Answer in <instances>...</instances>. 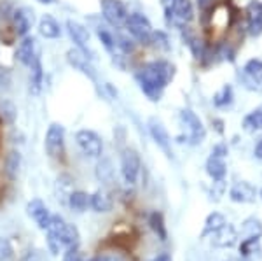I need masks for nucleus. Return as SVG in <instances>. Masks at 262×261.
Here are the masks:
<instances>
[{
  "label": "nucleus",
  "instance_id": "1",
  "mask_svg": "<svg viewBox=\"0 0 262 261\" xmlns=\"http://www.w3.org/2000/svg\"><path fill=\"white\" fill-rule=\"evenodd\" d=\"M173 77H175V67L164 60L152 62L140 69V72L137 74L140 90L149 96L152 102L161 100L163 90L171 83Z\"/></svg>",
  "mask_w": 262,
  "mask_h": 261
},
{
  "label": "nucleus",
  "instance_id": "2",
  "mask_svg": "<svg viewBox=\"0 0 262 261\" xmlns=\"http://www.w3.org/2000/svg\"><path fill=\"white\" fill-rule=\"evenodd\" d=\"M48 237H49V246L53 254H58L60 246L67 247H77L79 244V231L75 226L69 225L63 217L60 216H51L48 223Z\"/></svg>",
  "mask_w": 262,
  "mask_h": 261
},
{
  "label": "nucleus",
  "instance_id": "3",
  "mask_svg": "<svg viewBox=\"0 0 262 261\" xmlns=\"http://www.w3.org/2000/svg\"><path fill=\"white\" fill-rule=\"evenodd\" d=\"M164 12H166L168 25L184 28L194 18V9L191 0H161Z\"/></svg>",
  "mask_w": 262,
  "mask_h": 261
},
{
  "label": "nucleus",
  "instance_id": "4",
  "mask_svg": "<svg viewBox=\"0 0 262 261\" xmlns=\"http://www.w3.org/2000/svg\"><path fill=\"white\" fill-rule=\"evenodd\" d=\"M124 25H126V28H128V32L138 42H142V44H149V42H150V35H152V32H154V30H152L150 21L147 19L143 14H140V12L128 14Z\"/></svg>",
  "mask_w": 262,
  "mask_h": 261
},
{
  "label": "nucleus",
  "instance_id": "5",
  "mask_svg": "<svg viewBox=\"0 0 262 261\" xmlns=\"http://www.w3.org/2000/svg\"><path fill=\"white\" fill-rule=\"evenodd\" d=\"M180 121H182V125L187 128V132H189L187 138H189V142H191V144H201V142L205 140V137H206L205 126H203L201 119L194 114L191 109H182V111H180Z\"/></svg>",
  "mask_w": 262,
  "mask_h": 261
},
{
  "label": "nucleus",
  "instance_id": "6",
  "mask_svg": "<svg viewBox=\"0 0 262 261\" xmlns=\"http://www.w3.org/2000/svg\"><path fill=\"white\" fill-rule=\"evenodd\" d=\"M101 14L112 25V27H122L128 18V9L121 0H100Z\"/></svg>",
  "mask_w": 262,
  "mask_h": 261
},
{
  "label": "nucleus",
  "instance_id": "7",
  "mask_svg": "<svg viewBox=\"0 0 262 261\" xmlns=\"http://www.w3.org/2000/svg\"><path fill=\"white\" fill-rule=\"evenodd\" d=\"M121 172L128 184H135L140 174V156L135 149H124L121 156Z\"/></svg>",
  "mask_w": 262,
  "mask_h": 261
},
{
  "label": "nucleus",
  "instance_id": "8",
  "mask_svg": "<svg viewBox=\"0 0 262 261\" xmlns=\"http://www.w3.org/2000/svg\"><path fill=\"white\" fill-rule=\"evenodd\" d=\"M75 140H77L79 147L82 149L84 154L91 158H98L101 156V151H103V144H101V138L96 135L91 130H81L75 135Z\"/></svg>",
  "mask_w": 262,
  "mask_h": 261
},
{
  "label": "nucleus",
  "instance_id": "9",
  "mask_svg": "<svg viewBox=\"0 0 262 261\" xmlns=\"http://www.w3.org/2000/svg\"><path fill=\"white\" fill-rule=\"evenodd\" d=\"M242 81L248 90L262 91V60L253 58L247 62L242 72Z\"/></svg>",
  "mask_w": 262,
  "mask_h": 261
},
{
  "label": "nucleus",
  "instance_id": "10",
  "mask_svg": "<svg viewBox=\"0 0 262 261\" xmlns=\"http://www.w3.org/2000/svg\"><path fill=\"white\" fill-rule=\"evenodd\" d=\"M63 140H65V128L60 123H53L46 133V151L51 158H58L63 154Z\"/></svg>",
  "mask_w": 262,
  "mask_h": 261
},
{
  "label": "nucleus",
  "instance_id": "11",
  "mask_svg": "<svg viewBox=\"0 0 262 261\" xmlns=\"http://www.w3.org/2000/svg\"><path fill=\"white\" fill-rule=\"evenodd\" d=\"M67 60H69V63L75 70H79V72H82L84 75H88V77L93 79V81L96 79L95 67L91 65V56H88L86 51H82V49H79V48L70 49V51L67 53Z\"/></svg>",
  "mask_w": 262,
  "mask_h": 261
},
{
  "label": "nucleus",
  "instance_id": "12",
  "mask_svg": "<svg viewBox=\"0 0 262 261\" xmlns=\"http://www.w3.org/2000/svg\"><path fill=\"white\" fill-rule=\"evenodd\" d=\"M248 33L252 37H259L262 33V4L259 0H252L247 7Z\"/></svg>",
  "mask_w": 262,
  "mask_h": 261
},
{
  "label": "nucleus",
  "instance_id": "13",
  "mask_svg": "<svg viewBox=\"0 0 262 261\" xmlns=\"http://www.w3.org/2000/svg\"><path fill=\"white\" fill-rule=\"evenodd\" d=\"M149 130H150V135L154 138V142L158 144L164 153L168 154V156H171V149H170V135H168L166 128H164V125L161 121L158 119V117H150L149 121Z\"/></svg>",
  "mask_w": 262,
  "mask_h": 261
},
{
  "label": "nucleus",
  "instance_id": "14",
  "mask_svg": "<svg viewBox=\"0 0 262 261\" xmlns=\"http://www.w3.org/2000/svg\"><path fill=\"white\" fill-rule=\"evenodd\" d=\"M229 196L236 204H252V202H255L257 189L253 188L250 183H247V180H242V183L234 184V186L231 188Z\"/></svg>",
  "mask_w": 262,
  "mask_h": 261
},
{
  "label": "nucleus",
  "instance_id": "15",
  "mask_svg": "<svg viewBox=\"0 0 262 261\" xmlns=\"http://www.w3.org/2000/svg\"><path fill=\"white\" fill-rule=\"evenodd\" d=\"M212 235V244L215 247H232L236 242H238V233L232 228L231 225H224L222 228L215 230Z\"/></svg>",
  "mask_w": 262,
  "mask_h": 261
},
{
  "label": "nucleus",
  "instance_id": "16",
  "mask_svg": "<svg viewBox=\"0 0 262 261\" xmlns=\"http://www.w3.org/2000/svg\"><path fill=\"white\" fill-rule=\"evenodd\" d=\"M67 27H69V33L72 41L75 42V46L79 49H82V51H88V48H90V32H88V28L72 19L67 21Z\"/></svg>",
  "mask_w": 262,
  "mask_h": 261
},
{
  "label": "nucleus",
  "instance_id": "17",
  "mask_svg": "<svg viewBox=\"0 0 262 261\" xmlns=\"http://www.w3.org/2000/svg\"><path fill=\"white\" fill-rule=\"evenodd\" d=\"M33 25V12L28 9H18L12 16V27H14L16 35H27L28 30Z\"/></svg>",
  "mask_w": 262,
  "mask_h": 261
},
{
  "label": "nucleus",
  "instance_id": "18",
  "mask_svg": "<svg viewBox=\"0 0 262 261\" xmlns=\"http://www.w3.org/2000/svg\"><path fill=\"white\" fill-rule=\"evenodd\" d=\"M16 56H18V60L23 63V65L30 67L33 63V60L37 58L35 39H33V37H25V39L19 42L18 51H16Z\"/></svg>",
  "mask_w": 262,
  "mask_h": 261
},
{
  "label": "nucleus",
  "instance_id": "19",
  "mask_svg": "<svg viewBox=\"0 0 262 261\" xmlns=\"http://www.w3.org/2000/svg\"><path fill=\"white\" fill-rule=\"evenodd\" d=\"M28 214H30V216L33 217V221H35L42 230L48 228V223L51 219V214H49L48 207H46V205L42 204L40 200H32L30 204H28Z\"/></svg>",
  "mask_w": 262,
  "mask_h": 261
},
{
  "label": "nucleus",
  "instance_id": "20",
  "mask_svg": "<svg viewBox=\"0 0 262 261\" xmlns=\"http://www.w3.org/2000/svg\"><path fill=\"white\" fill-rule=\"evenodd\" d=\"M39 32L46 39H58L61 35V28L53 16H42L39 23Z\"/></svg>",
  "mask_w": 262,
  "mask_h": 261
},
{
  "label": "nucleus",
  "instance_id": "21",
  "mask_svg": "<svg viewBox=\"0 0 262 261\" xmlns=\"http://www.w3.org/2000/svg\"><path fill=\"white\" fill-rule=\"evenodd\" d=\"M206 172L213 180H221L226 177V163H224V158L219 156H210L208 162H206Z\"/></svg>",
  "mask_w": 262,
  "mask_h": 261
},
{
  "label": "nucleus",
  "instance_id": "22",
  "mask_svg": "<svg viewBox=\"0 0 262 261\" xmlns=\"http://www.w3.org/2000/svg\"><path fill=\"white\" fill-rule=\"evenodd\" d=\"M243 237L259 240L262 237V223L259 219H255V217H248V219L243 223Z\"/></svg>",
  "mask_w": 262,
  "mask_h": 261
},
{
  "label": "nucleus",
  "instance_id": "23",
  "mask_svg": "<svg viewBox=\"0 0 262 261\" xmlns=\"http://www.w3.org/2000/svg\"><path fill=\"white\" fill-rule=\"evenodd\" d=\"M91 207L96 210V212H108L112 209V200L108 198L105 193L96 191L95 195L91 196Z\"/></svg>",
  "mask_w": 262,
  "mask_h": 261
},
{
  "label": "nucleus",
  "instance_id": "24",
  "mask_svg": "<svg viewBox=\"0 0 262 261\" xmlns=\"http://www.w3.org/2000/svg\"><path fill=\"white\" fill-rule=\"evenodd\" d=\"M16 114H18V111H16L14 104H12L11 100H6V98L0 100V121L11 125V123H14Z\"/></svg>",
  "mask_w": 262,
  "mask_h": 261
},
{
  "label": "nucleus",
  "instance_id": "25",
  "mask_svg": "<svg viewBox=\"0 0 262 261\" xmlns=\"http://www.w3.org/2000/svg\"><path fill=\"white\" fill-rule=\"evenodd\" d=\"M226 217L222 216V214H219V212H213V214H210L208 217H206V223H205V231H203V237H206V235H210V233H213L215 230H219V228H222L224 225H226Z\"/></svg>",
  "mask_w": 262,
  "mask_h": 261
},
{
  "label": "nucleus",
  "instance_id": "26",
  "mask_svg": "<svg viewBox=\"0 0 262 261\" xmlns=\"http://www.w3.org/2000/svg\"><path fill=\"white\" fill-rule=\"evenodd\" d=\"M243 128L247 130V132H257V130H262V109L253 111L248 116H245Z\"/></svg>",
  "mask_w": 262,
  "mask_h": 261
},
{
  "label": "nucleus",
  "instance_id": "27",
  "mask_svg": "<svg viewBox=\"0 0 262 261\" xmlns=\"http://www.w3.org/2000/svg\"><path fill=\"white\" fill-rule=\"evenodd\" d=\"M30 83H32V88L35 93L40 91V86H42V65H40V58L37 56L33 63L30 65Z\"/></svg>",
  "mask_w": 262,
  "mask_h": 261
},
{
  "label": "nucleus",
  "instance_id": "28",
  "mask_svg": "<svg viewBox=\"0 0 262 261\" xmlns=\"http://www.w3.org/2000/svg\"><path fill=\"white\" fill-rule=\"evenodd\" d=\"M149 225H150V228L158 233V237L161 238V240H166L168 233H166V226H164V221H163V214L152 212L149 217Z\"/></svg>",
  "mask_w": 262,
  "mask_h": 261
},
{
  "label": "nucleus",
  "instance_id": "29",
  "mask_svg": "<svg viewBox=\"0 0 262 261\" xmlns=\"http://www.w3.org/2000/svg\"><path fill=\"white\" fill-rule=\"evenodd\" d=\"M96 35H98V39L103 42V46L105 48L108 49L111 53H116V51H121L119 48H117V42H116V39H114V35L111 32H107L105 28H101V27H98L96 28ZM122 53V51H121Z\"/></svg>",
  "mask_w": 262,
  "mask_h": 261
},
{
  "label": "nucleus",
  "instance_id": "30",
  "mask_svg": "<svg viewBox=\"0 0 262 261\" xmlns=\"http://www.w3.org/2000/svg\"><path fill=\"white\" fill-rule=\"evenodd\" d=\"M88 202H90V198H88V195L82 191H75L70 195V207L74 210H77V212H82V210L88 207Z\"/></svg>",
  "mask_w": 262,
  "mask_h": 261
},
{
  "label": "nucleus",
  "instance_id": "31",
  "mask_svg": "<svg viewBox=\"0 0 262 261\" xmlns=\"http://www.w3.org/2000/svg\"><path fill=\"white\" fill-rule=\"evenodd\" d=\"M231 102H232V88L226 84V86L213 96V104L217 105V107H227Z\"/></svg>",
  "mask_w": 262,
  "mask_h": 261
},
{
  "label": "nucleus",
  "instance_id": "32",
  "mask_svg": "<svg viewBox=\"0 0 262 261\" xmlns=\"http://www.w3.org/2000/svg\"><path fill=\"white\" fill-rule=\"evenodd\" d=\"M18 168H19V154L12 151V153H9V156L6 158V174L11 179H14L16 174H18Z\"/></svg>",
  "mask_w": 262,
  "mask_h": 261
},
{
  "label": "nucleus",
  "instance_id": "33",
  "mask_svg": "<svg viewBox=\"0 0 262 261\" xmlns=\"http://www.w3.org/2000/svg\"><path fill=\"white\" fill-rule=\"evenodd\" d=\"M150 42L156 46V48L164 49V51H168V49H170V41H168V35L164 32H152Z\"/></svg>",
  "mask_w": 262,
  "mask_h": 261
},
{
  "label": "nucleus",
  "instance_id": "34",
  "mask_svg": "<svg viewBox=\"0 0 262 261\" xmlns=\"http://www.w3.org/2000/svg\"><path fill=\"white\" fill-rule=\"evenodd\" d=\"M12 256V246L7 238H0V261H7Z\"/></svg>",
  "mask_w": 262,
  "mask_h": 261
},
{
  "label": "nucleus",
  "instance_id": "35",
  "mask_svg": "<svg viewBox=\"0 0 262 261\" xmlns=\"http://www.w3.org/2000/svg\"><path fill=\"white\" fill-rule=\"evenodd\" d=\"M63 261H86V258H84L82 252L79 251L77 247H70V249L65 252Z\"/></svg>",
  "mask_w": 262,
  "mask_h": 261
},
{
  "label": "nucleus",
  "instance_id": "36",
  "mask_svg": "<svg viewBox=\"0 0 262 261\" xmlns=\"http://www.w3.org/2000/svg\"><path fill=\"white\" fill-rule=\"evenodd\" d=\"M212 154H213V156H219V158H226L227 156V147H226V144H217V146L213 147Z\"/></svg>",
  "mask_w": 262,
  "mask_h": 261
},
{
  "label": "nucleus",
  "instance_id": "37",
  "mask_svg": "<svg viewBox=\"0 0 262 261\" xmlns=\"http://www.w3.org/2000/svg\"><path fill=\"white\" fill-rule=\"evenodd\" d=\"M253 153H255V156L259 158V159H262V138L259 142H257V146H255V151H253Z\"/></svg>",
  "mask_w": 262,
  "mask_h": 261
},
{
  "label": "nucleus",
  "instance_id": "38",
  "mask_svg": "<svg viewBox=\"0 0 262 261\" xmlns=\"http://www.w3.org/2000/svg\"><path fill=\"white\" fill-rule=\"evenodd\" d=\"M198 4H200V7L203 11H206V9H208V6H210V0H198Z\"/></svg>",
  "mask_w": 262,
  "mask_h": 261
},
{
  "label": "nucleus",
  "instance_id": "39",
  "mask_svg": "<svg viewBox=\"0 0 262 261\" xmlns=\"http://www.w3.org/2000/svg\"><path fill=\"white\" fill-rule=\"evenodd\" d=\"M152 261H171V258L168 254H161V256H158V258H154Z\"/></svg>",
  "mask_w": 262,
  "mask_h": 261
},
{
  "label": "nucleus",
  "instance_id": "40",
  "mask_svg": "<svg viewBox=\"0 0 262 261\" xmlns=\"http://www.w3.org/2000/svg\"><path fill=\"white\" fill-rule=\"evenodd\" d=\"M101 261H121V259H117V258H101Z\"/></svg>",
  "mask_w": 262,
  "mask_h": 261
},
{
  "label": "nucleus",
  "instance_id": "41",
  "mask_svg": "<svg viewBox=\"0 0 262 261\" xmlns=\"http://www.w3.org/2000/svg\"><path fill=\"white\" fill-rule=\"evenodd\" d=\"M39 2H40V4H51L53 0H39Z\"/></svg>",
  "mask_w": 262,
  "mask_h": 261
},
{
  "label": "nucleus",
  "instance_id": "42",
  "mask_svg": "<svg viewBox=\"0 0 262 261\" xmlns=\"http://www.w3.org/2000/svg\"><path fill=\"white\" fill-rule=\"evenodd\" d=\"M260 196H262V191H260Z\"/></svg>",
  "mask_w": 262,
  "mask_h": 261
}]
</instances>
